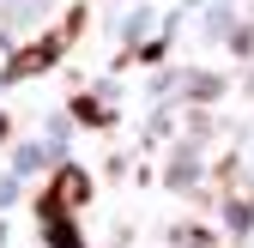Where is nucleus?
Segmentation results:
<instances>
[{
	"mask_svg": "<svg viewBox=\"0 0 254 248\" xmlns=\"http://www.w3.org/2000/svg\"><path fill=\"white\" fill-rule=\"evenodd\" d=\"M85 194H91V182H85L79 170H61V176H55V188L43 194V206H55V212H79Z\"/></svg>",
	"mask_w": 254,
	"mask_h": 248,
	"instance_id": "1",
	"label": "nucleus"
},
{
	"mask_svg": "<svg viewBox=\"0 0 254 248\" xmlns=\"http://www.w3.org/2000/svg\"><path fill=\"white\" fill-rule=\"evenodd\" d=\"M67 30H73V24H61V30H55V37H43L37 49H24V55L12 61V67H6V73H12V79H24V73H43V67H49V61H55V49H61V43H67Z\"/></svg>",
	"mask_w": 254,
	"mask_h": 248,
	"instance_id": "2",
	"label": "nucleus"
},
{
	"mask_svg": "<svg viewBox=\"0 0 254 248\" xmlns=\"http://www.w3.org/2000/svg\"><path fill=\"white\" fill-rule=\"evenodd\" d=\"M43 224H49V242H55V248H85V242H79V236L67 230V218H61L55 206H43Z\"/></svg>",
	"mask_w": 254,
	"mask_h": 248,
	"instance_id": "3",
	"label": "nucleus"
}]
</instances>
